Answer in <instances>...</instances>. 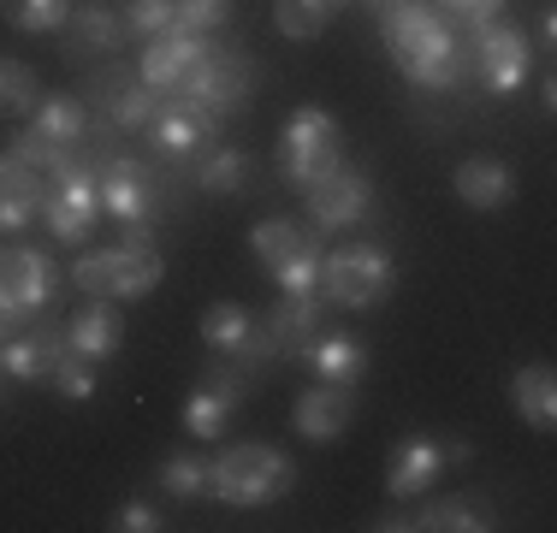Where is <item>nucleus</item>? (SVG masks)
I'll list each match as a JSON object with an SVG mask.
<instances>
[{"instance_id": "nucleus-24", "label": "nucleus", "mask_w": 557, "mask_h": 533, "mask_svg": "<svg viewBox=\"0 0 557 533\" xmlns=\"http://www.w3.org/2000/svg\"><path fill=\"white\" fill-rule=\"evenodd\" d=\"M510 409H516L528 426L552 433V421H557V373H552L546 362L516 368V373H510Z\"/></svg>"}, {"instance_id": "nucleus-13", "label": "nucleus", "mask_w": 557, "mask_h": 533, "mask_svg": "<svg viewBox=\"0 0 557 533\" xmlns=\"http://www.w3.org/2000/svg\"><path fill=\"white\" fill-rule=\"evenodd\" d=\"M302 202H309V232H350V225H362L368 208H374V184H368V172L338 166L326 184L302 190Z\"/></svg>"}, {"instance_id": "nucleus-28", "label": "nucleus", "mask_w": 557, "mask_h": 533, "mask_svg": "<svg viewBox=\"0 0 557 533\" xmlns=\"http://www.w3.org/2000/svg\"><path fill=\"white\" fill-rule=\"evenodd\" d=\"M30 131L42 142H60V149H84L89 142V107L77 96H48V101H36Z\"/></svg>"}, {"instance_id": "nucleus-4", "label": "nucleus", "mask_w": 557, "mask_h": 533, "mask_svg": "<svg viewBox=\"0 0 557 533\" xmlns=\"http://www.w3.org/2000/svg\"><path fill=\"white\" fill-rule=\"evenodd\" d=\"M338 166H344V125L314 101L290 107L285 131H278V172H285V184L290 190H314Z\"/></svg>"}, {"instance_id": "nucleus-21", "label": "nucleus", "mask_w": 557, "mask_h": 533, "mask_svg": "<svg viewBox=\"0 0 557 533\" xmlns=\"http://www.w3.org/2000/svg\"><path fill=\"white\" fill-rule=\"evenodd\" d=\"M65 350V326H30V332H12L7 344H0V373L18 385H42L48 368H54V356Z\"/></svg>"}, {"instance_id": "nucleus-32", "label": "nucleus", "mask_w": 557, "mask_h": 533, "mask_svg": "<svg viewBox=\"0 0 557 533\" xmlns=\"http://www.w3.org/2000/svg\"><path fill=\"white\" fill-rule=\"evenodd\" d=\"M77 0H0V18L24 36H48V30H65Z\"/></svg>"}, {"instance_id": "nucleus-15", "label": "nucleus", "mask_w": 557, "mask_h": 533, "mask_svg": "<svg viewBox=\"0 0 557 533\" xmlns=\"http://www.w3.org/2000/svg\"><path fill=\"white\" fill-rule=\"evenodd\" d=\"M261 332L273 338V356L302 362V350H309V344L326 332V302H321V290H309V297H285V290H278V302L268 309V320H261Z\"/></svg>"}, {"instance_id": "nucleus-39", "label": "nucleus", "mask_w": 557, "mask_h": 533, "mask_svg": "<svg viewBox=\"0 0 557 533\" xmlns=\"http://www.w3.org/2000/svg\"><path fill=\"white\" fill-rule=\"evenodd\" d=\"M433 7H440V12H445L450 24H457L462 36H474L481 24H493L498 12H504V0H433Z\"/></svg>"}, {"instance_id": "nucleus-16", "label": "nucleus", "mask_w": 557, "mask_h": 533, "mask_svg": "<svg viewBox=\"0 0 557 533\" xmlns=\"http://www.w3.org/2000/svg\"><path fill=\"white\" fill-rule=\"evenodd\" d=\"M290 421H297V433L309 438V445H333V438L350 433L356 421V385H309V392L297 397V409H290Z\"/></svg>"}, {"instance_id": "nucleus-2", "label": "nucleus", "mask_w": 557, "mask_h": 533, "mask_svg": "<svg viewBox=\"0 0 557 533\" xmlns=\"http://www.w3.org/2000/svg\"><path fill=\"white\" fill-rule=\"evenodd\" d=\"M166 278V261L154 249L149 225H131L113 249H89L72 266V285L89 290V297H108V302H131V297H149L154 285Z\"/></svg>"}, {"instance_id": "nucleus-35", "label": "nucleus", "mask_w": 557, "mask_h": 533, "mask_svg": "<svg viewBox=\"0 0 557 533\" xmlns=\"http://www.w3.org/2000/svg\"><path fill=\"white\" fill-rule=\"evenodd\" d=\"M42 101V84L24 60H0V113H36Z\"/></svg>"}, {"instance_id": "nucleus-30", "label": "nucleus", "mask_w": 557, "mask_h": 533, "mask_svg": "<svg viewBox=\"0 0 557 533\" xmlns=\"http://www.w3.org/2000/svg\"><path fill=\"white\" fill-rule=\"evenodd\" d=\"M196 184L208 196H249V154L244 149H208L196 166Z\"/></svg>"}, {"instance_id": "nucleus-42", "label": "nucleus", "mask_w": 557, "mask_h": 533, "mask_svg": "<svg viewBox=\"0 0 557 533\" xmlns=\"http://www.w3.org/2000/svg\"><path fill=\"white\" fill-rule=\"evenodd\" d=\"M557 42V12L546 7V12H540V48H552Z\"/></svg>"}, {"instance_id": "nucleus-41", "label": "nucleus", "mask_w": 557, "mask_h": 533, "mask_svg": "<svg viewBox=\"0 0 557 533\" xmlns=\"http://www.w3.org/2000/svg\"><path fill=\"white\" fill-rule=\"evenodd\" d=\"M440 450H445V469H462V462L474 457V450H469V438H440Z\"/></svg>"}, {"instance_id": "nucleus-6", "label": "nucleus", "mask_w": 557, "mask_h": 533, "mask_svg": "<svg viewBox=\"0 0 557 533\" xmlns=\"http://www.w3.org/2000/svg\"><path fill=\"white\" fill-rule=\"evenodd\" d=\"M249 84H256V60H244V53H232V48H208V60L196 65L190 77H184L178 89H172L166 101H178V107H190L196 119H220L225 113H244L249 107Z\"/></svg>"}, {"instance_id": "nucleus-34", "label": "nucleus", "mask_w": 557, "mask_h": 533, "mask_svg": "<svg viewBox=\"0 0 557 533\" xmlns=\"http://www.w3.org/2000/svg\"><path fill=\"white\" fill-rule=\"evenodd\" d=\"M154 480H161L166 498H202V492H208V462L190 457V450H172Z\"/></svg>"}, {"instance_id": "nucleus-37", "label": "nucleus", "mask_w": 557, "mask_h": 533, "mask_svg": "<svg viewBox=\"0 0 557 533\" xmlns=\"http://www.w3.org/2000/svg\"><path fill=\"white\" fill-rule=\"evenodd\" d=\"M178 18V0H131L125 7V30L131 36H166Z\"/></svg>"}, {"instance_id": "nucleus-12", "label": "nucleus", "mask_w": 557, "mask_h": 533, "mask_svg": "<svg viewBox=\"0 0 557 533\" xmlns=\"http://www.w3.org/2000/svg\"><path fill=\"white\" fill-rule=\"evenodd\" d=\"M244 392H249V373L237 368V356H220V362L208 368V380L184 397V426H190V438H220L225 421H232V409L244 404Z\"/></svg>"}, {"instance_id": "nucleus-23", "label": "nucleus", "mask_w": 557, "mask_h": 533, "mask_svg": "<svg viewBox=\"0 0 557 533\" xmlns=\"http://www.w3.org/2000/svg\"><path fill=\"white\" fill-rule=\"evenodd\" d=\"M119 344H125V320H119V309L108 297H89L84 314L65 320V350L89 356V362H108V356H119Z\"/></svg>"}, {"instance_id": "nucleus-22", "label": "nucleus", "mask_w": 557, "mask_h": 533, "mask_svg": "<svg viewBox=\"0 0 557 533\" xmlns=\"http://www.w3.org/2000/svg\"><path fill=\"white\" fill-rule=\"evenodd\" d=\"M450 184H457V202L474 208V213H498L516 196V172H510V160H498V154H469Z\"/></svg>"}, {"instance_id": "nucleus-1", "label": "nucleus", "mask_w": 557, "mask_h": 533, "mask_svg": "<svg viewBox=\"0 0 557 533\" xmlns=\"http://www.w3.org/2000/svg\"><path fill=\"white\" fill-rule=\"evenodd\" d=\"M380 36H386V48H392V65L416 89H428V96L462 89L474 77L469 36H462L440 7H428V0H404V7L380 12Z\"/></svg>"}, {"instance_id": "nucleus-33", "label": "nucleus", "mask_w": 557, "mask_h": 533, "mask_svg": "<svg viewBox=\"0 0 557 533\" xmlns=\"http://www.w3.org/2000/svg\"><path fill=\"white\" fill-rule=\"evenodd\" d=\"M48 385H54L60 397H72V404H89L101 380H96V362H89V356L60 350V356H54V368H48Z\"/></svg>"}, {"instance_id": "nucleus-9", "label": "nucleus", "mask_w": 557, "mask_h": 533, "mask_svg": "<svg viewBox=\"0 0 557 533\" xmlns=\"http://www.w3.org/2000/svg\"><path fill=\"white\" fill-rule=\"evenodd\" d=\"M469 60H474V77H481L493 96H516V89L528 84V72H534V42H528L522 24L493 18L469 36Z\"/></svg>"}, {"instance_id": "nucleus-20", "label": "nucleus", "mask_w": 557, "mask_h": 533, "mask_svg": "<svg viewBox=\"0 0 557 533\" xmlns=\"http://www.w3.org/2000/svg\"><path fill=\"white\" fill-rule=\"evenodd\" d=\"M42 202H48V172L24 166L18 154L0 160V232H24L30 220H42Z\"/></svg>"}, {"instance_id": "nucleus-31", "label": "nucleus", "mask_w": 557, "mask_h": 533, "mask_svg": "<svg viewBox=\"0 0 557 533\" xmlns=\"http://www.w3.org/2000/svg\"><path fill=\"white\" fill-rule=\"evenodd\" d=\"M333 18H338L333 0H273V24H278V36H290V42H314Z\"/></svg>"}, {"instance_id": "nucleus-44", "label": "nucleus", "mask_w": 557, "mask_h": 533, "mask_svg": "<svg viewBox=\"0 0 557 533\" xmlns=\"http://www.w3.org/2000/svg\"><path fill=\"white\" fill-rule=\"evenodd\" d=\"M344 7H356V0H333V12H344Z\"/></svg>"}, {"instance_id": "nucleus-8", "label": "nucleus", "mask_w": 557, "mask_h": 533, "mask_svg": "<svg viewBox=\"0 0 557 533\" xmlns=\"http://www.w3.org/2000/svg\"><path fill=\"white\" fill-rule=\"evenodd\" d=\"M96 213H101V166L77 154L65 172H54V190L42 202V220L60 244H84L96 232Z\"/></svg>"}, {"instance_id": "nucleus-18", "label": "nucleus", "mask_w": 557, "mask_h": 533, "mask_svg": "<svg viewBox=\"0 0 557 533\" xmlns=\"http://www.w3.org/2000/svg\"><path fill=\"white\" fill-rule=\"evenodd\" d=\"M96 101H101V113L113 119V131H125V137L149 131V125H154V113H161V96H154V89L143 84V77L131 72V65H119V72L101 77Z\"/></svg>"}, {"instance_id": "nucleus-10", "label": "nucleus", "mask_w": 557, "mask_h": 533, "mask_svg": "<svg viewBox=\"0 0 557 533\" xmlns=\"http://www.w3.org/2000/svg\"><path fill=\"white\" fill-rule=\"evenodd\" d=\"M380 533H493L498 510L486 492H450V498H433L421 510H392L374 522Z\"/></svg>"}, {"instance_id": "nucleus-26", "label": "nucleus", "mask_w": 557, "mask_h": 533, "mask_svg": "<svg viewBox=\"0 0 557 533\" xmlns=\"http://www.w3.org/2000/svg\"><path fill=\"white\" fill-rule=\"evenodd\" d=\"M302 362L321 373V380H333V385H356L368 373V344L350 338V332H321V338L302 350Z\"/></svg>"}, {"instance_id": "nucleus-36", "label": "nucleus", "mask_w": 557, "mask_h": 533, "mask_svg": "<svg viewBox=\"0 0 557 533\" xmlns=\"http://www.w3.org/2000/svg\"><path fill=\"white\" fill-rule=\"evenodd\" d=\"M12 154H18L24 166H36V172H48V178H54V172H65L77 154H84V149H60V142H42L36 131H24V137L12 142Z\"/></svg>"}, {"instance_id": "nucleus-11", "label": "nucleus", "mask_w": 557, "mask_h": 533, "mask_svg": "<svg viewBox=\"0 0 557 533\" xmlns=\"http://www.w3.org/2000/svg\"><path fill=\"white\" fill-rule=\"evenodd\" d=\"M60 273L42 249H0V309L48 314L60 302Z\"/></svg>"}, {"instance_id": "nucleus-19", "label": "nucleus", "mask_w": 557, "mask_h": 533, "mask_svg": "<svg viewBox=\"0 0 557 533\" xmlns=\"http://www.w3.org/2000/svg\"><path fill=\"white\" fill-rule=\"evenodd\" d=\"M440 474H445L440 438L409 433V438H397V450H392V462H386V492H392V498H428V486Z\"/></svg>"}, {"instance_id": "nucleus-27", "label": "nucleus", "mask_w": 557, "mask_h": 533, "mask_svg": "<svg viewBox=\"0 0 557 533\" xmlns=\"http://www.w3.org/2000/svg\"><path fill=\"white\" fill-rule=\"evenodd\" d=\"M125 42V18L108 12L101 0H77L72 18H65V48L72 53H108Z\"/></svg>"}, {"instance_id": "nucleus-29", "label": "nucleus", "mask_w": 557, "mask_h": 533, "mask_svg": "<svg viewBox=\"0 0 557 533\" xmlns=\"http://www.w3.org/2000/svg\"><path fill=\"white\" fill-rule=\"evenodd\" d=\"M249 332H256V314L237 309V302H214V309L202 314V338L214 356H244L249 350Z\"/></svg>"}, {"instance_id": "nucleus-38", "label": "nucleus", "mask_w": 557, "mask_h": 533, "mask_svg": "<svg viewBox=\"0 0 557 533\" xmlns=\"http://www.w3.org/2000/svg\"><path fill=\"white\" fill-rule=\"evenodd\" d=\"M232 7H237V0H178V18H172V30L208 36V30H220V24L232 18Z\"/></svg>"}, {"instance_id": "nucleus-43", "label": "nucleus", "mask_w": 557, "mask_h": 533, "mask_svg": "<svg viewBox=\"0 0 557 533\" xmlns=\"http://www.w3.org/2000/svg\"><path fill=\"white\" fill-rule=\"evenodd\" d=\"M362 7H368V12H374V18H380V12H392V7H404V0H362Z\"/></svg>"}, {"instance_id": "nucleus-40", "label": "nucleus", "mask_w": 557, "mask_h": 533, "mask_svg": "<svg viewBox=\"0 0 557 533\" xmlns=\"http://www.w3.org/2000/svg\"><path fill=\"white\" fill-rule=\"evenodd\" d=\"M113 528H119V533H154V528H166V522H161V516H154L143 498H131L125 510H119V522H113Z\"/></svg>"}, {"instance_id": "nucleus-17", "label": "nucleus", "mask_w": 557, "mask_h": 533, "mask_svg": "<svg viewBox=\"0 0 557 533\" xmlns=\"http://www.w3.org/2000/svg\"><path fill=\"white\" fill-rule=\"evenodd\" d=\"M149 208H154L149 166L131 160V154L101 160V213H113V220H125V225H143V220H149Z\"/></svg>"}, {"instance_id": "nucleus-14", "label": "nucleus", "mask_w": 557, "mask_h": 533, "mask_svg": "<svg viewBox=\"0 0 557 533\" xmlns=\"http://www.w3.org/2000/svg\"><path fill=\"white\" fill-rule=\"evenodd\" d=\"M208 48H214V36H196V30H166V36H149V48H143L137 77L154 89V96H172V89H178L184 77H190L196 65L208 60Z\"/></svg>"}, {"instance_id": "nucleus-7", "label": "nucleus", "mask_w": 557, "mask_h": 533, "mask_svg": "<svg viewBox=\"0 0 557 533\" xmlns=\"http://www.w3.org/2000/svg\"><path fill=\"white\" fill-rule=\"evenodd\" d=\"M249 249H256V261L273 273V285L285 290V297H309V290L321 285V244H314L309 225L261 220L256 232H249Z\"/></svg>"}, {"instance_id": "nucleus-25", "label": "nucleus", "mask_w": 557, "mask_h": 533, "mask_svg": "<svg viewBox=\"0 0 557 533\" xmlns=\"http://www.w3.org/2000/svg\"><path fill=\"white\" fill-rule=\"evenodd\" d=\"M214 119H196L190 107H178V101H166L161 96V113H154V125H149V137H154V149L172 154V160H184V154H202V142L214 137Z\"/></svg>"}, {"instance_id": "nucleus-5", "label": "nucleus", "mask_w": 557, "mask_h": 533, "mask_svg": "<svg viewBox=\"0 0 557 533\" xmlns=\"http://www.w3.org/2000/svg\"><path fill=\"white\" fill-rule=\"evenodd\" d=\"M397 285V261L380 244H338L321 256V302L326 309H380Z\"/></svg>"}, {"instance_id": "nucleus-3", "label": "nucleus", "mask_w": 557, "mask_h": 533, "mask_svg": "<svg viewBox=\"0 0 557 533\" xmlns=\"http://www.w3.org/2000/svg\"><path fill=\"white\" fill-rule=\"evenodd\" d=\"M297 486V462L278 445H261V438H244V445L220 450L208 462V492L232 510H261V504H278Z\"/></svg>"}]
</instances>
